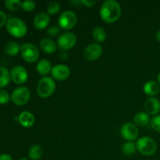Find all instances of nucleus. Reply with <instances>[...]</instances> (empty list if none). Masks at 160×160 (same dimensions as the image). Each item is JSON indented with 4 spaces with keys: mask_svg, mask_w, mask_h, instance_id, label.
<instances>
[{
    "mask_svg": "<svg viewBox=\"0 0 160 160\" xmlns=\"http://www.w3.org/2000/svg\"><path fill=\"white\" fill-rule=\"evenodd\" d=\"M100 17L106 23H114L121 15L120 5L115 0H106L100 8Z\"/></svg>",
    "mask_w": 160,
    "mask_h": 160,
    "instance_id": "nucleus-1",
    "label": "nucleus"
},
{
    "mask_svg": "<svg viewBox=\"0 0 160 160\" xmlns=\"http://www.w3.org/2000/svg\"><path fill=\"white\" fill-rule=\"evenodd\" d=\"M6 30L9 34L15 38H23L28 31V27L23 20L17 17H12L6 22Z\"/></svg>",
    "mask_w": 160,
    "mask_h": 160,
    "instance_id": "nucleus-2",
    "label": "nucleus"
},
{
    "mask_svg": "<svg viewBox=\"0 0 160 160\" xmlns=\"http://www.w3.org/2000/svg\"><path fill=\"white\" fill-rule=\"evenodd\" d=\"M56 88V83L51 78L43 77L37 85V93L41 98H47L54 94Z\"/></svg>",
    "mask_w": 160,
    "mask_h": 160,
    "instance_id": "nucleus-3",
    "label": "nucleus"
},
{
    "mask_svg": "<svg viewBox=\"0 0 160 160\" xmlns=\"http://www.w3.org/2000/svg\"><path fill=\"white\" fill-rule=\"evenodd\" d=\"M136 147L141 154L145 156H150L156 153L157 150V143L152 138L145 136L138 140Z\"/></svg>",
    "mask_w": 160,
    "mask_h": 160,
    "instance_id": "nucleus-4",
    "label": "nucleus"
},
{
    "mask_svg": "<svg viewBox=\"0 0 160 160\" xmlns=\"http://www.w3.org/2000/svg\"><path fill=\"white\" fill-rule=\"evenodd\" d=\"M31 98V92L26 87H19L12 91L10 99L15 105L21 106L28 103Z\"/></svg>",
    "mask_w": 160,
    "mask_h": 160,
    "instance_id": "nucleus-5",
    "label": "nucleus"
},
{
    "mask_svg": "<svg viewBox=\"0 0 160 160\" xmlns=\"http://www.w3.org/2000/svg\"><path fill=\"white\" fill-rule=\"evenodd\" d=\"M22 58L28 62H34L39 57V50L32 43H24L20 46Z\"/></svg>",
    "mask_w": 160,
    "mask_h": 160,
    "instance_id": "nucleus-6",
    "label": "nucleus"
},
{
    "mask_svg": "<svg viewBox=\"0 0 160 160\" xmlns=\"http://www.w3.org/2000/svg\"><path fill=\"white\" fill-rule=\"evenodd\" d=\"M78 21L77 15L73 11L67 10L62 12L58 20L59 28L63 30H70L76 25Z\"/></svg>",
    "mask_w": 160,
    "mask_h": 160,
    "instance_id": "nucleus-7",
    "label": "nucleus"
},
{
    "mask_svg": "<svg viewBox=\"0 0 160 160\" xmlns=\"http://www.w3.org/2000/svg\"><path fill=\"white\" fill-rule=\"evenodd\" d=\"M77 42V37L73 33L66 32L58 38L57 44L61 50H69L73 48Z\"/></svg>",
    "mask_w": 160,
    "mask_h": 160,
    "instance_id": "nucleus-8",
    "label": "nucleus"
},
{
    "mask_svg": "<svg viewBox=\"0 0 160 160\" xmlns=\"http://www.w3.org/2000/svg\"><path fill=\"white\" fill-rule=\"evenodd\" d=\"M138 128L135 124L131 123H126L121 128V135L125 140L131 142L136 140L138 137Z\"/></svg>",
    "mask_w": 160,
    "mask_h": 160,
    "instance_id": "nucleus-9",
    "label": "nucleus"
},
{
    "mask_svg": "<svg viewBox=\"0 0 160 160\" xmlns=\"http://www.w3.org/2000/svg\"><path fill=\"white\" fill-rule=\"evenodd\" d=\"M11 80L17 84H23L28 78V71L22 66H16L10 72Z\"/></svg>",
    "mask_w": 160,
    "mask_h": 160,
    "instance_id": "nucleus-10",
    "label": "nucleus"
},
{
    "mask_svg": "<svg viewBox=\"0 0 160 160\" xmlns=\"http://www.w3.org/2000/svg\"><path fill=\"white\" fill-rule=\"evenodd\" d=\"M102 53V48L99 44L92 43L88 45L84 50V57L89 61H94L98 59Z\"/></svg>",
    "mask_w": 160,
    "mask_h": 160,
    "instance_id": "nucleus-11",
    "label": "nucleus"
},
{
    "mask_svg": "<svg viewBox=\"0 0 160 160\" xmlns=\"http://www.w3.org/2000/svg\"><path fill=\"white\" fill-rule=\"evenodd\" d=\"M52 76L56 81H65L70 77V70L67 66L59 64L52 68Z\"/></svg>",
    "mask_w": 160,
    "mask_h": 160,
    "instance_id": "nucleus-12",
    "label": "nucleus"
},
{
    "mask_svg": "<svg viewBox=\"0 0 160 160\" xmlns=\"http://www.w3.org/2000/svg\"><path fill=\"white\" fill-rule=\"evenodd\" d=\"M145 109L148 115L156 116L160 112V101L155 97H150L145 101Z\"/></svg>",
    "mask_w": 160,
    "mask_h": 160,
    "instance_id": "nucleus-13",
    "label": "nucleus"
},
{
    "mask_svg": "<svg viewBox=\"0 0 160 160\" xmlns=\"http://www.w3.org/2000/svg\"><path fill=\"white\" fill-rule=\"evenodd\" d=\"M50 22V17L47 12H42L38 13L34 17V26L37 29L42 30L46 28Z\"/></svg>",
    "mask_w": 160,
    "mask_h": 160,
    "instance_id": "nucleus-14",
    "label": "nucleus"
},
{
    "mask_svg": "<svg viewBox=\"0 0 160 160\" xmlns=\"http://www.w3.org/2000/svg\"><path fill=\"white\" fill-rule=\"evenodd\" d=\"M18 120L23 128H29L34 125L35 122L34 115L28 111H23L19 115Z\"/></svg>",
    "mask_w": 160,
    "mask_h": 160,
    "instance_id": "nucleus-15",
    "label": "nucleus"
},
{
    "mask_svg": "<svg viewBox=\"0 0 160 160\" xmlns=\"http://www.w3.org/2000/svg\"><path fill=\"white\" fill-rule=\"evenodd\" d=\"M144 92L147 95L155 96L160 92V86L159 83L155 81H149L144 85Z\"/></svg>",
    "mask_w": 160,
    "mask_h": 160,
    "instance_id": "nucleus-16",
    "label": "nucleus"
},
{
    "mask_svg": "<svg viewBox=\"0 0 160 160\" xmlns=\"http://www.w3.org/2000/svg\"><path fill=\"white\" fill-rule=\"evenodd\" d=\"M40 48L45 52L52 54V53H54L56 51L57 46H56V42L52 40V39L43 38L40 42Z\"/></svg>",
    "mask_w": 160,
    "mask_h": 160,
    "instance_id": "nucleus-17",
    "label": "nucleus"
},
{
    "mask_svg": "<svg viewBox=\"0 0 160 160\" xmlns=\"http://www.w3.org/2000/svg\"><path fill=\"white\" fill-rule=\"evenodd\" d=\"M36 70L37 72L42 76L45 77V75L48 74L50 71L52 70L51 63L47 59H41L36 66Z\"/></svg>",
    "mask_w": 160,
    "mask_h": 160,
    "instance_id": "nucleus-18",
    "label": "nucleus"
},
{
    "mask_svg": "<svg viewBox=\"0 0 160 160\" xmlns=\"http://www.w3.org/2000/svg\"><path fill=\"white\" fill-rule=\"evenodd\" d=\"M150 121V117L147 112H140L136 114L134 117V124L137 127H145L148 124Z\"/></svg>",
    "mask_w": 160,
    "mask_h": 160,
    "instance_id": "nucleus-19",
    "label": "nucleus"
},
{
    "mask_svg": "<svg viewBox=\"0 0 160 160\" xmlns=\"http://www.w3.org/2000/svg\"><path fill=\"white\" fill-rule=\"evenodd\" d=\"M43 155V148L41 145H34L31 147L28 152V156L32 160H38Z\"/></svg>",
    "mask_w": 160,
    "mask_h": 160,
    "instance_id": "nucleus-20",
    "label": "nucleus"
},
{
    "mask_svg": "<svg viewBox=\"0 0 160 160\" xmlns=\"http://www.w3.org/2000/svg\"><path fill=\"white\" fill-rule=\"evenodd\" d=\"M19 52H20V47L16 42H9L5 46V52L9 56H15L18 54Z\"/></svg>",
    "mask_w": 160,
    "mask_h": 160,
    "instance_id": "nucleus-21",
    "label": "nucleus"
},
{
    "mask_svg": "<svg viewBox=\"0 0 160 160\" xmlns=\"http://www.w3.org/2000/svg\"><path fill=\"white\" fill-rule=\"evenodd\" d=\"M10 73L6 68L0 67V88H4L10 81Z\"/></svg>",
    "mask_w": 160,
    "mask_h": 160,
    "instance_id": "nucleus-22",
    "label": "nucleus"
},
{
    "mask_svg": "<svg viewBox=\"0 0 160 160\" xmlns=\"http://www.w3.org/2000/svg\"><path fill=\"white\" fill-rule=\"evenodd\" d=\"M92 36L93 38L95 39V42L101 43L103 42L106 38V32L101 27H97L93 30L92 32Z\"/></svg>",
    "mask_w": 160,
    "mask_h": 160,
    "instance_id": "nucleus-23",
    "label": "nucleus"
},
{
    "mask_svg": "<svg viewBox=\"0 0 160 160\" xmlns=\"http://www.w3.org/2000/svg\"><path fill=\"white\" fill-rule=\"evenodd\" d=\"M4 4L10 11H18L22 8V2L20 0H6Z\"/></svg>",
    "mask_w": 160,
    "mask_h": 160,
    "instance_id": "nucleus-24",
    "label": "nucleus"
},
{
    "mask_svg": "<svg viewBox=\"0 0 160 160\" xmlns=\"http://www.w3.org/2000/svg\"><path fill=\"white\" fill-rule=\"evenodd\" d=\"M137 147L134 143L131 142H128L125 143L122 147V151L126 156H132L135 153Z\"/></svg>",
    "mask_w": 160,
    "mask_h": 160,
    "instance_id": "nucleus-25",
    "label": "nucleus"
},
{
    "mask_svg": "<svg viewBox=\"0 0 160 160\" xmlns=\"http://www.w3.org/2000/svg\"><path fill=\"white\" fill-rule=\"evenodd\" d=\"M60 11V5L57 2H52L47 8V13L48 15H56Z\"/></svg>",
    "mask_w": 160,
    "mask_h": 160,
    "instance_id": "nucleus-26",
    "label": "nucleus"
},
{
    "mask_svg": "<svg viewBox=\"0 0 160 160\" xmlns=\"http://www.w3.org/2000/svg\"><path fill=\"white\" fill-rule=\"evenodd\" d=\"M36 7V4L34 2L31 0H26V1L22 2V8L27 12H31L33 11Z\"/></svg>",
    "mask_w": 160,
    "mask_h": 160,
    "instance_id": "nucleus-27",
    "label": "nucleus"
},
{
    "mask_svg": "<svg viewBox=\"0 0 160 160\" xmlns=\"http://www.w3.org/2000/svg\"><path fill=\"white\" fill-rule=\"evenodd\" d=\"M152 128L160 133V115H156L150 121Z\"/></svg>",
    "mask_w": 160,
    "mask_h": 160,
    "instance_id": "nucleus-28",
    "label": "nucleus"
},
{
    "mask_svg": "<svg viewBox=\"0 0 160 160\" xmlns=\"http://www.w3.org/2000/svg\"><path fill=\"white\" fill-rule=\"evenodd\" d=\"M10 100V95L4 89H0V104H6Z\"/></svg>",
    "mask_w": 160,
    "mask_h": 160,
    "instance_id": "nucleus-29",
    "label": "nucleus"
},
{
    "mask_svg": "<svg viewBox=\"0 0 160 160\" xmlns=\"http://www.w3.org/2000/svg\"><path fill=\"white\" fill-rule=\"evenodd\" d=\"M59 31H60V29L57 26H52L48 28L47 31V34L49 35L50 37H55L59 34Z\"/></svg>",
    "mask_w": 160,
    "mask_h": 160,
    "instance_id": "nucleus-30",
    "label": "nucleus"
},
{
    "mask_svg": "<svg viewBox=\"0 0 160 160\" xmlns=\"http://www.w3.org/2000/svg\"><path fill=\"white\" fill-rule=\"evenodd\" d=\"M6 22H7V17L6 13L3 11L0 10V28L6 24Z\"/></svg>",
    "mask_w": 160,
    "mask_h": 160,
    "instance_id": "nucleus-31",
    "label": "nucleus"
},
{
    "mask_svg": "<svg viewBox=\"0 0 160 160\" xmlns=\"http://www.w3.org/2000/svg\"><path fill=\"white\" fill-rule=\"evenodd\" d=\"M96 2L95 0H82V1H80V3H82L84 6H87V7H92L95 4Z\"/></svg>",
    "mask_w": 160,
    "mask_h": 160,
    "instance_id": "nucleus-32",
    "label": "nucleus"
},
{
    "mask_svg": "<svg viewBox=\"0 0 160 160\" xmlns=\"http://www.w3.org/2000/svg\"><path fill=\"white\" fill-rule=\"evenodd\" d=\"M0 160H12V158L10 155L4 153L0 155Z\"/></svg>",
    "mask_w": 160,
    "mask_h": 160,
    "instance_id": "nucleus-33",
    "label": "nucleus"
},
{
    "mask_svg": "<svg viewBox=\"0 0 160 160\" xmlns=\"http://www.w3.org/2000/svg\"><path fill=\"white\" fill-rule=\"evenodd\" d=\"M156 39H157L158 42L160 43V30H159V31H157V33H156Z\"/></svg>",
    "mask_w": 160,
    "mask_h": 160,
    "instance_id": "nucleus-34",
    "label": "nucleus"
},
{
    "mask_svg": "<svg viewBox=\"0 0 160 160\" xmlns=\"http://www.w3.org/2000/svg\"><path fill=\"white\" fill-rule=\"evenodd\" d=\"M158 80H159V84H160V72H159V75H158Z\"/></svg>",
    "mask_w": 160,
    "mask_h": 160,
    "instance_id": "nucleus-35",
    "label": "nucleus"
},
{
    "mask_svg": "<svg viewBox=\"0 0 160 160\" xmlns=\"http://www.w3.org/2000/svg\"><path fill=\"white\" fill-rule=\"evenodd\" d=\"M17 160H29V159H25V158H21V159H17Z\"/></svg>",
    "mask_w": 160,
    "mask_h": 160,
    "instance_id": "nucleus-36",
    "label": "nucleus"
}]
</instances>
